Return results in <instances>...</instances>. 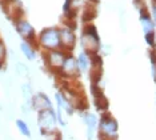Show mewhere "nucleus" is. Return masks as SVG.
Returning <instances> with one entry per match:
<instances>
[{
  "mask_svg": "<svg viewBox=\"0 0 156 140\" xmlns=\"http://www.w3.org/2000/svg\"><path fill=\"white\" fill-rule=\"evenodd\" d=\"M15 70H16V74L20 75V76H23V77H26V76L30 75V70H28V67L22 62H17L15 64Z\"/></svg>",
  "mask_w": 156,
  "mask_h": 140,
  "instance_id": "f3484780",
  "label": "nucleus"
},
{
  "mask_svg": "<svg viewBox=\"0 0 156 140\" xmlns=\"http://www.w3.org/2000/svg\"><path fill=\"white\" fill-rule=\"evenodd\" d=\"M22 95H23V99L26 104L28 106H31V103H32V87H31L30 83H26L22 85Z\"/></svg>",
  "mask_w": 156,
  "mask_h": 140,
  "instance_id": "2eb2a0df",
  "label": "nucleus"
},
{
  "mask_svg": "<svg viewBox=\"0 0 156 140\" xmlns=\"http://www.w3.org/2000/svg\"><path fill=\"white\" fill-rule=\"evenodd\" d=\"M60 39H62V48L67 52H71L76 44L75 27L72 24H64L60 27Z\"/></svg>",
  "mask_w": 156,
  "mask_h": 140,
  "instance_id": "0eeeda50",
  "label": "nucleus"
},
{
  "mask_svg": "<svg viewBox=\"0 0 156 140\" xmlns=\"http://www.w3.org/2000/svg\"><path fill=\"white\" fill-rule=\"evenodd\" d=\"M83 119L86 121L87 127H88V139L92 140V135H94V131L98 125V119L95 116V113H91V112H87L83 115Z\"/></svg>",
  "mask_w": 156,
  "mask_h": 140,
  "instance_id": "4468645a",
  "label": "nucleus"
},
{
  "mask_svg": "<svg viewBox=\"0 0 156 140\" xmlns=\"http://www.w3.org/2000/svg\"><path fill=\"white\" fill-rule=\"evenodd\" d=\"M151 16H152V19H154L155 26H156V4L152 5V13H151Z\"/></svg>",
  "mask_w": 156,
  "mask_h": 140,
  "instance_id": "6ab92c4d",
  "label": "nucleus"
},
{
  "mask_svg": "<svg viewBox=\"0 0 156 140\" xmlns=\"http://www.w3.org/2000/svg\"><path fill=\"white\" fill-rule=\"evenodd\" d=\"M135 2H136V3H141V0H135Z\"/></svg>",
  "mask_w": 156,
  "mask_h": 140,
  "instance_id": "aec40b11",
  "label": "nucleus"
},
{
  "mask_svg": "<svg viewBox=\"0 0 156 140\" xmlns=\"http://www.w3.org/2000/svg\"><path fill=\"white\" fill-rule=\"evenodd\" d=\"M13 24H15V28H16V32L19 34V36L26 41H31V43H35L36 44V31L35 28L32 27V24L30 23L27 19H24L23 16H19L13 20Z\"/></svg>",
  "mask_w": 156,
  "mask_h": 140,
  "instance_id": "423d86ee",
  "label": "nucleus"
},
{
  "mask_svg": "<svg viewBox=\"0 0 156 140\" xmlns=\"http://www.w3.org/2000/svg\"><path fill=\"white\" fill-rule=\"evenodd\" d=\"M56 102H58V106L62 111H64L67 115H72L73 112V106L69 103V100L66 98V95L63 92H58L56 93Z\"/></svg>",
  "mask_w": 156,
  "mask_h": 140,
  "instance_id": "f8f14e48",
  "label": "nucleus"
},
{
  "mask_svg": "<svg viewBox=\"0 0 156 140\" xmlns=\"http://www.w3.org/2000/svg\"><path fill=\"white\" fill-rule=\"evenodd\" d=\"M77 63H79V68L81 74L88 72L91 70V55L86 51H81L77 55Z\"/></svg>",
  "mask_w": 156,
  "mask_h": 140,
  "instance_id": "ddd939ff",
  "label": "nucleus"
},
{
  "mask_svg": "<svg viewBox=\"0 0 156 140\" xmlns=\"http://www.w3.org/2000/svg\"><path fill=\"white\" fill-rule=\"evenodd\" d=\"M140 23H141V27H143L144 35L155 34V21L144 5L140 7Z\"/></svg>",
  "mask_w": 156,
  "mask_h": 140,
  "instance_id": "1a4fd4ad",
  "label": "nucleus"
},
{
  "mask_svg": "<svg viewBox=\"0 0 156 140\" xmlns=\"http://www.w3.org/2000/svg\"><path fill=\"white\" fill-rule=\"evenodd\" d=\"M36 45L47 51L54 49H63L62 48V39H60V28L59 27H48L41 30L37 34Z\"/></svg>",
  "mask_w": 156,
  "mask_h": 140,
  "instance_id": "f257e3e1",
  "label": "nucleus"
},
{
  "mask_svg": "<svg viewBox=\"0 0 156 140\" xmlns=\"http://www.w3.org/2000/svg\"><path fill=\"white\" fill-rule=\"evenodd\" d=\"M59 74L66 79H76L81 74L80 68H79V63H77V57L73 56L71 52H68L67 59H66V62L63 64Z\"/></svg>",
  "mask_w": 156,
  "mask_h": 140,
  "instance_id": "6e6552de",
  "label": "nucleus"
},
{
  "mask_svg": "<svg viewBox=\"0 0 156 140\" xmlns=\"http://www.w3.org/2000/svg\"><path fill=\"white\" fill-rule=\"evenodd\" d=\"M5 62H7V47L4 41L0 39V68L4 66Z\"/></svg>",
  "mask_w": 156,
  "mask_h": 140,
  "instance_id": "a211bd4d",
  "label": "nucleus"
},
{
  "mask_svg": "<svg viewBox=\"0 0 156 140\" xmlns=\"http://www.w3.org/2000/svg\"><path fill=\"white\" fill-rule=\"evenodd\" d=\"M35 47H36V44H35V43H31V41L23 40L20 43V49H22L23 55L26 56L30 62H32V60L36 59V49H35Z\"/></svg>",
  "mask_w": 156,
  "mask_h": 140,
  "instance_id": "9b49d317",
  "label": "nucleus"
},
{
  "mask_svg": "<svg viewBox=\"0 0 156 140\" xmlns=\"http://www.w3.org/2000/svg\"><path fill=\"white\" fill-rule=\"evenodd\" d=\"M81 45L88 53H98L100 51V38L94 24H87L81 32Z\"/></svg>",
  "mask_w": 156,
  "mask_h": 140,
  "instance_id": "f03ea898",
  "label": "nucleus"
},
{
  "mask_svg": "<svg viewBox=\"0 0 156 140\" xmlns=\"http://www.w3.org/2000/svg\"><path fill=\"white\" fill-rule=\"evenodd\" d=\"M96 2H99V0H96Z\"/></svg>",
  "mask_w": 156,
  "mask_h": 140,
  "instance_id": "412c9836",
  "label": "nucleus"
},
{
  "mask_svg": "<svg viewBox=\"0 0 156 140\" xmlns=\"http://www.w3.org/2000/svg\"><path fill=\"white\" fill-rule=\"evenodd\" d=\"M37 123H39V127H40V134H43L45 136L54 135L52 132H55V127H56V123H58V115H56V112L52 108L39 111Z\"/></svg>",
  "mask_w": 156,
  "mask_h": 140,
  "instance_id": "7ed1b4c3",
  "label": "nucleus"
},
{
  "mask_svg": "<svg viewBox=\"0 0 156 140\" xmlns=\"http://www.w3.org/2000/svg\"><path fill=\"white\" fill-rule=\"evenodd\" d=\"M99 131H100L101 139L115 140L118 138V121L109 113L103 115L100 121H99Z\"/></svg>",
  "mask_w": 156,
  "mask_h": 140,
  "instance_id": "20e7f679",
  "label": "nucleus"
},
{
  "mask_svg": "<svg viewBox=\"0 0 156 140\" xmlns=\"http://www.w3.org/2000/svg\"><path fill=\"white\" fill-rule=\"evenodd\" d=\"M31 106L34 107L36 111H44V109H49L52 108V103L49 98L45 95L44 92H39L32 98V103Z\"/></svg>",
  "mask_w": 156,
  "mask_h": 140,
  "instance_id": "9d476101",
  "label": "nucleus"
},
{
  "mask_svg": "<svg viewBox=\"0 0 156 140\" xmlns=\"http://www.w3.org/2000/svg\"><path fill=\"white\" fill-rule=\"evenodd\" d=\"M16 127H17V130L20 131V134H23L24 136H27V138H30V136H31L30 127H28L27 123H26L24 120L17 119V120H16Z\"/></svg>",
  "mask_w": 156,
  "mask_h": 140,
  "instance_id": "dca6fc26",
  "label": "nucleus"
},
{
  "mask_svg": "<svg viewBox=\"0 0 156 140\" xmlns=\"http://www.w3.org/2000/svg\"><path fill=\"white\" fill-rule=\"evenodd\" d=\"M68 52L64 49H54V51H47L44 55L45 66L52 72H60L63 64H64Z\"/></svg>",
  "mask_w": 156,
  "mask_h": 140,
  "instance_id": "39448f33",
  "label": "nucleus"
}]
</instances>
